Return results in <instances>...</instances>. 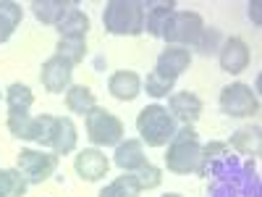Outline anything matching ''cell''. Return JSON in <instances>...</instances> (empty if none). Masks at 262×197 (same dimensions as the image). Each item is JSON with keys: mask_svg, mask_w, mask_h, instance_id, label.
Segmentation results:
<instances>
[{"mask_svg": "<svg viewBox=\"0 0 262 197\" xmlns=\"http://www.w3.org/2000/svg\"><path fill=\"white\" fill-rule=\"evenodd\" d=\"M207 197H259V176L252 163H242L236 155L223 161L207 176Z\"/></svg>", "mask_w": 262, "mask_h": 197, "instance_id": "6da1fadb", "label": "cell"}, {"mask_svg": "<svg viewBox=\"0 0 262 197\" xmlns=\"http://www.w3.org/2000/svg\"><path fill=\"white\" fill-rule=\"evenodd\" d=\"M137 131L139 140L147 147H165L179 131V121L168 113V108L160 103H152L142 108L137 116Z\"/></svg>", "mask_w": 262, "mask_h": 197, "instance_id": "7a4b0ae2", "label": "cell"}, {"mask_svg": "<svg viewBox=\"0 0 262 197\" xmlns=\"http://www.w3.org/2000/svg\"><path fill=\"white\" fill-rule=\"evenodd\" d=\"M144 8L142 0H111L102 11V27L111 34L137 37L144 32Z\"/></svg>", "mask_w": 262, "mask_h": 197, "instance_id": "3957f363", "label": "cell"}, {"mask_svg": "<svg viewBox=\"0 0 262 197\" xmlns=\"http://www.w3.org/2000/svg\"><path fill=\"white\" fill-rule=\"evenodd\" d=\"M200 155H202V145H200V137H196L194 126H179L176 137L168 142V150H165V168L170 173H194L196 166H200Z\"/></svg>", "mask_w": 262, "mask_h": 197, "instance_id": "277c9868", "label": "cell"}, {"mask_svg": "<svg viewBox=\"0 0 262 197\" xmlns=\"http://www.w3.org/2000/svg\"><path fill=\"white\" fill-rule=\"evenodd\" d=\"M84 126H86V137L95 147H116L123 140V121L107 108L95 105L84 116Z\"/></svg>", "mask_w": 262, "mask_h": 197, "instance_id": "5b68a950", "label": "cell"}, {"mask_svg": "<svg viewBox=\"0 0 262 197\" xmlns=\"http://www.w3.org/2000/svg\"><path fill=\"white\" fill-rule=\"evenodd\" d=\"M205 29V21L200 13L194 11H173L165 21V27L160 32V37L168 45H179V48H194V42L200 40Z\"/></svg>", "mask_w": 262, "mask_h": 197, "instance_id": "8992f818", "label": "cell"}, {"mask_svg": "<svg viewBox=\"0 0 262 197\" xmlns=\"http://www.w3.org/2000/svg\"><path fill=\"white\" fill-rule=\"evenodd\" d=\"M221 111L233 119H247L259 111V95L244 82H233L221 90Z\"/></svg>", "mask_w": 262, "mask_h": 197, "instance_id": "52a82bcc", "label": "cell"}, {"mask_svg": "<svg viewBox=\"0 0 262 197\" xmlns=\"http://www.w3.org/2000/svg\"><path fill=\"white\" fill-rule=\"evenodd\" d=\"M58 155L50 150H32V147H24L16 155V163H18V171L24 173V179L29 184H42L45 179H50L55 168H58Z\"/></svg>", "mask_w": 262, "mask_h": 197, "instance_id": "ba28073f", "label": "cell"}, {"mask_svg": "<svg viewBox=\"0 0 262 197\" xmlns=\"http://www.w3.org/2000/svg\"><path fill=\"white\" fill-rule=\"evenodd\" d=\"M107 168H111V161L100 147H84L79 150V155L74 158V171L76 176L84 182H100L107 176Z\"/></svg>", "mask_w": 262, "mask_h": 197, "instance_id": "9c48e42d", "label": "cell"}, {"mask_svg": "<svg viewBox=\"0 0 262 197\" xmlns=\"http://www.w3.org/2000/svg\"><path fill=\"white\" fill-rule=\"evenodd\" d=\"M217 63H221V69L226 74H242V71H247V66H249V48H247V42L238 40V37L223 40L221 50H217Z\"/></svg>", "mask_w": 262, "mask_h": 197, "instance_id": "30bf717a", "label": "cell"}, {"mask_svg": "<svg viewBox=\"0 0 262 197\" xmlns=\"http://www.w3.org/2000/svg\"><path fill=\"white\" fill-rule=\"evenodd\" d=\"M191 63V50L189 48H179V45H165V50H160L158 61H155V71L165 79L176 82Z\"/></svg>", "mask_w": 262, "mask_h": 197, "instance_id": "8fae6325", "label": "cell"}, {"mask_svg": "<svg viewBox=\"0 0 262 197\" xmlns=\"http://www.w3.org/2000/svg\"><path fill=\"white\" fill-rule=\"evenodd\" d=\"M168 113L186 124V126H194V121L202 116V100L196 97L194 92L184 90V92H170L168 95Z\"/></svg>", "mask_w": 262, "mask_h": 197, "instance_id": "7c38bea8", "label": "cell"}, {"mask_svg": "<svg viewBox=\"0 0 262 197\" xmlns=\"http://www.w3.org/2000/svg\"><path fill=\"white\" fill-rule=\"evenodd\" d=\"M71 74H74L71 66L53 55V58H48L45 63H42L39 82H42V87H45L48 92H66L71 87Z\"/></svg>", "mask_w": 262, "mask_h": 197, "instance_id": "4fadbf2b", "label": "cell"}, {"mask_svg": "<svg viewBox=\"0 0 262 197\" xmlns=\"http://www.w3.org/2000/svg\"><path fill=\"white\" fill-rule=\"evenodd\" d=\"M107 92L121 103H131L142 92V79L131 69H118V71L111 74V79H107Z\"/></svg>", "mask_w": 262, "mask_h": 197, "instance_id": "5bb4252c", "label": "cell"}, {"mask_svg": "<svg viewBox=\"0 0 262 197\" xmlns=\"http://www.w3.org/2000/svg\"><path fill=\"white\" fill-rule=\"evenodd\" d=\"M113 163H116L123 173H134L137 168H142V166L147 163L142 140H121V142L116 145V152H113Z\"/></svg>", "mask_w": 262, "mask_h": 197, "instance_id": "9a60e30c", "label": "cell"}, {"mask_svg": "<svg viewBox=\"0 0 262 197\" xmlns=\"http://www.w3.org/2000/svg\"><path fill=\"white\" fill-rule=\"evenodd\" d=\"M58 124H60V116H50V113L32 116V124H29V131H27V142H34L39 147H53L55 134H58Z\"/></svg>", "mask_w": 262, "mask_h": 197, "instance_id": "2e32d148", "label": "cell"}, {"mask_svg": "<svg viewBox=\"0 0 262 197\" xmlns=\"http://www.w3.org/2000/svg\"><path fill=\"white\" fill-rule=\"evenodd\" d=\"M29 8H32L37 21L58 27L63 21V16L71 8H76V3H71V0H34V3H29Z\"/></svg>", "mask_w": 262, "mask_h": 197, "instance_id": "e0dca14e", "label": "cell"}, {"mask_svg": "<svg viewBox=\"0 0 262 197\" xmlns=\"http://www.w3.org/2000/svg\"><path fill=\"white\" fill-rule=\"evenodd\" d=\"M173 11H176V3H173V0L147 3V8H144V32L152 34V37H160L165 21H168V16H170Z\"/></svg>", "mask_w": 262, "mask_h": 197, "instance_id": "ac0fdd59", "label": "cell"}, {"mask_svg": "<svg viewBox=\"0 0 262 197\" xmlns=\"http://www.w3.org/2000/svg\"><path fill=\"white\" fill-rule=\"evenodd\" d=\"M233 155L231 152V147L226 145V142H207L205 147H202V155H200V166H196V173L200 176H210V173L221 166L223 161H228Z\"/></svg>", "mask_w": 262, "mask_h": 197, "instance_id": "d6986e66", "label": "cell"}, {"mask_svg": "<svg viewBox=\"0 0 262 197\" xmlns=\"http://www.w3.org/2000/svg\"><path fill=\"white\" fill-rule=\"evenodd\" d=\"M86 32H90V16L79 8H71L58 24L60 40H86Z\"/></svg>", "mask_w": 262, "mask_h": 197, "instance_id": "ffe728a7", "label": "cell"}, {"mask_svg": "<svg viewBox=\"0 0 262 197\" xmlns=\"http://www.w3.org/2000/svg\"><path fill=\"white\" fill-rule=\"evenodd\" d=\"M228 147H233L238 155H259V126L249 124V126L236 129L231 134Z\"/></svg>", "mask_w": 262, "mask_h": 197, "instance_id": "44dd1931", "label": "cell"}, {"mask_svg": "<svg viewBox=\"0 0 262 197\" xmlns=\"http://www.w3.org/2000/svg\"><path fill=\"white\" fill-rule=\"evenodd\" d=\"M95 105H97L95 103V92L86 84H71L69 90H66V108H69L71 113L86 116Z\"/></svg>", "mask_w": 262, "mask_h": 197, "instance_id": "7402d4cb", "label": "cell"}, {"mask_svg": "<svg viewBox=\"0 0 262 197\" xmlns=\"http://www.w3.org/2000/svg\"><path fill=\"white\" fill-rule=\"evenodd\" d=\"M6 105H8V116H21V113H29V108L34 105V95L27 84H11L6 90Z\"/></svg>", "mask_w": 262, "mask_h": 197, "instance_id": "603a6c76", "label": "cell"}, {"mask_svg": "<svg viewBox=\"0 0 262 197\" xmlns=\"http://www.w3.org/2000/svg\"><path fill=\"white\" fill-rule=\"evenodd\" d=\"M76 142H79V131H76V124L71 119H63L60 116V124H58V134H55V142H53V152L60 158V155H71L76 150Z\"/></svg>", "mask_w": 262, "mask_h": 197, "instance_id": "cb8c5ba5", "label": "cell"}, {"mask_svg": "<svg viewBox=\"0 0 262 197\" xmlns=\"http://www.w3.org/2000/svg\"><path fill=\"white\" fill-rule=\"evenodd\" d=\"M21 16H24V8L13 0H0V45L11 40L13 29L21 24Z\"/></svg>", "mask_w": 262, "mask_h": 197, "instance_id": "d4e9b609", "label": "cell"}, {"mask_svg": "<svg viewBox=\"0 0 262 197\" xmlns=\"http://www.w3.org/2000/svg\"><path fill=\"white\" fill-rule=\"evenodd\" d=\"M29 182L18 168H0V197H24Z\"/></svg>", "mask_w": 262, "mask_h": 197, "instance_id": "484cf974", "label": "cell"}, {"mask_svg": "<svg viewBox=\"0 0 262 197\" xmlns=\"http://www.w3.org/2000/svg\"><path fill=\"white\" fill-rule=\"evenodd\" d=\"M139 194H142V189L134 179V173H123V176L113 179L111 184H105L97 197H139Z\"/></svg>", "mask_w": 262, "mask_h": 197, "instance_id": "4316f807", "label": "cell"}, {"mask_svg": "<svg viewBox=\"0 0 262 197\" xmlns=\"http://www.w3.org/2000/svg\"><path fill=\"white\" fill-rule=\"evenodd\" d=\"M55 58L66 61L74 69V66H79L86 58V40H58Z\"/></svg>", "mask_w": 262, "mask_h": 197, "instance_id": "83f0119b", "label": "cell"}, {"mask_svg": "<svg viewBox=\"0 0 262 197\" xmlns=\"http://www.w3.org/2000/svg\"><path fill=\"white\" fill-rule=\"evenodd\" d=\"M221 45H223V34L217 32V29H202V34H200V40L194 42V50L200 53V55H217V50H221Z\"/></svg>", "mask_w": 262, "mask_h": 197, "instance_id": "f1b7e54d", "label": "cell"}, {"mask_svg": "<svg viewBox=\"0 0 262 197\" xmlns=\"http://www.w3.org/2000/svg\"><path fill=\"white\" fill-rule=\"evenodd\" d=\"M134 179H137V184H139L142 192H144V189H155V187H160V182H163V171L147 161L142 168L134 171Z\"/></svg>", "mask_w": 262, "mask_h": 197, "instance_id": "f546056e", "label": "cell"}, {"mask_svg": "<svg viewBox=\"0 0 262 197\" xmlns=\"http://www.w3.org/2000/svg\"><path fill=\"white\" fill-rule=\"evenodd\" d=\"M173 84H176V82L160 76L158 71H149V74H147V79H144L147 95H152V97H168V95L173 92Z\"/></svg>", "mask_w": 262, "mask_h": 197, "instance_id": "4dcf8cb0", "label": "cell"}, {"mask_svg": "<svg viewBox=\"0 0 262 197\" xmlns=\"http://www.w3.org/2000/svg\"><path fill=\"white\" fill-rule=\"evenodd\" d=\"M32 116L29 113H21V116H8V131L16 140H27V131H29Z\"/></svg>", "mask_w": 262, "mask_h": 197, "instance_id": "1f68e13d", "label": "cell"}, {"mask_svg": "<svg viewBox=\"0 0 262 197\" xmlns=\"http://www.w3.org/2000/svg\"><path fill=\"white\" fill-rule=\"evenodd\" d=\"M259 0H254V3H249V16L254 18V24H259Z\"/></svg>", "mask_w": 262, "mask_h": 197, "instance_id": "d6a6232c", "label": "cell"}, {"mask_svg": "<svg viewBox=\"0 0 262 197\" xmlns=\"http://www.w3.org/2000/svg\"><path fill=\"white\" fill-rule=\"evenodd\" d=\"M163 197H184V194H179V192H165Z\"/></svg>", "mask_w": 262, "mask_h": 197, "instance_id": "836d02e7", "label": "cell"}]
</instances>
